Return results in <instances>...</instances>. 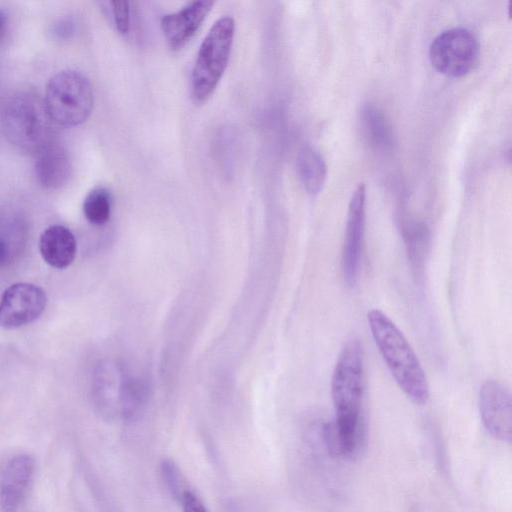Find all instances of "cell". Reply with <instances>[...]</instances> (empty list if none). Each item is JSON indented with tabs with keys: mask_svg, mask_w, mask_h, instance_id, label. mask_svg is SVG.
<instances>
[{
	"mask_svg": "<svg viewBox=\"0 0 512 512\" xmlns=\"http://www.w3.org/2000/svg\"><path fill=\"white\" fill-rule=\"evenodd\" d=\"M365 231V188L359 184L354 191L347 213L345 237L342 249L341 267L344 280L354 286L361 261Z\"/></svg>",
	"mask_w": 512,
	"mask_h": 512,
	"instance_id": "obj_8",
	"label": "cell"
},
{
	"mask_svg": "<svg viewBox=\"0 0 512 512\" xmlns=\"http://www.w3.org/2000/svg\"><path fill=\"white\" fill-rule=\"evenodd\" d=\"M7 257V246L4 241L0 239V266L3 264Z\"/></svg>",
	"mask_w": 512,
	"mask_h": 512,
	"instance_id": "obj_21",
	"label": "cell"
},
{
	"mask_svg": "<svg viewBox=\"0 0 512 512\" xmlns=\"http://www.w3.org/2000/svg\"><path fill=\"white\" fill-rule=\"evenodd\" d=\"M6 24L5 15L0 11V34L3 32Z\"/></svg>",
	"mask_w": 512,
	"mask_h": 512,
	"instance_id": "obj_22",
	"label": "cell"
},
{
	"mask_svg": "<svg viewBox=\"0 0 512 512\" xmlns=\"http://www.w3.org/2000/svg\"><path fill=\"white\" fill-rule=\"evenodd\" d=\"M214 5L213 1H194L176 13L161 18V29L172 49L185 46L195 35Z\"/></svg>",
	"mask_w": 512,
	"mask_h": 512,
	"instance_id": "obj_11",
	"label": "cell"
},
{
	"mask_svg": "<svg viewBox=\"0 0 512 512\" xmlns=\"http://www.w3.org/2000/svg\"><path fill=\"white\" fill-rule=\"evenodd\" d=\"M36 177L48 189L63 187L71 175V164L67 152L58 144L50 143L36 154Z\"/></svg>",
	"mask_w": 512,
	"mask_h": 512,
	"instance_id": "obj_13",
	"label": "cell"
},
{
	"mask_svg": "<svg viewBox=\"0 0 512 512\" xmlns=\"http://www.w3.org/2000/svg\"><path fill=\"white\" fill-rule=\"evenodd\" d=\"M162 471L163 475L165 477L166 482L168 483L170 489L172 490L173 494L177 495V497L180 498V496L183 494V491L179 488L182 487V483L179 480V471L175 467V465L172 462L165 461L162 464Z\"/></svg>",
	"mask_w": 512,
	"mask_h": 512,
	"instance_id": "obj_18",
	"label": "cell"
},
{
	"mask_svg": "<svg viewBox=\"0 0 512 512\" xmlns=\"http://www.w3.org/2000/svg\"><path fill=\"white\" fill-rule=\"evenodd\" d=\"M52 121L43 101L30 93L10 97L0 112V124L8 141L19 150L39 153L52 143Z\"/></svg>",
	"mask_w": 512,
	"mask_h": 512,
	"instance_id": "obj_3",
	"label": "cell"
},
{
	"mask_svg": "<svg viewBox=\"0 0 512 512\" xmlns=\"http://www.w3.org/2000/svg\"><path fill=\"white\" fill-rule=\"evenodd\" d=\"M184 512H208L202 501L190 490H186L180 496Z\"/></svg>",
	"mask_w": 512,
	"mask_h": 512,
	"instance_id": "obj_19",
	"label": "cell"
},
{
	"mask_svg": "<svg viewBox=\"0 0 512 512\" xmlns=\"http://www.w3.org/2000/svg\"><path fill=\"white\" fill-rule=\"evenodd\" d=\"M83 213L94 225L105 224L111 215V195L105 188L99 187L90 191L83 202Z\"/></svg>",
	"mask_w": 512,
	"mask_h": 512,
	"instance_id": "obj_16",
	"label": "cell"
},
{
	"mask_svg": "<svg viewBox=\"0 0 512 512\" xmlns=\"http://www.w3.org/2000/svg\"><path fill=\"white\" fill-rule=\"evenodd\" d=\"M479 44L474 34L462 27L450 28L437 35L430 45L431 64L442 74L461 77L475 66Z\"/></svg>",
	"mask_w": 512,
	"mask_h": 512,
	"instance_id": "obj_6",
	"label": "cell"
},
{
	"mask_svg": "<svg viewBox=\"0 0 512 512\" xmlns=\"http://www.w3.org/2000/svg\"><path fill=\"white\" fill-rule=\"evenodd\" d=\"M361 125L364 136L371 147L388 151L394 143L392 127L377 107L366 105L361 111Z\"/></svg>",
	"mask_w": 512,
	"mask_h": 512,
	"instance_id": "obj_14",
	"label": "cell"
},
{
	"mask_svg": "<svg viewBox=\"0 0 512 512\" xmlns=\"http://www.w3.org/2000/svg\"><path fill=\"white\" fill-rule=\"evenodd\" d=\"M35 463L28 454L13 456L0 475V508L2 512H20L29 493Z\"/></svg>",
	"mask_w": 512,
	"mask_h": 512,
	"instance_id": "obj_10",
	"label": "cell"
},
{
	"mask_svg": "<svg viewBox=\"0 0 512 512\" xmlns=\"http://www.w3.org/2000/svg\"><path fill=\"white\" fill-rule=\"evenodd\" d=\"M47 297L31 283H15L0 298V327L13 329L37 320L45 310Z\"/></svg>",
	"mask_w": 512,
	"mask_h": 512,
	"instance_id": "obj_7",
	"label": "cell"
},
{
	"mask_svg": "<svg viewBox=\"0 0 512 512\" xmlns=\"http://www.w3.org/2000/svg\"><path fill=\"white\" fill-rule=\"evenodd\" d=\"M374 342L401 390L414 403L429 399V385L424 370L410 343L396 324L382 311L367 314Z\"/></svg>",
	"mask_w": 512,
	"mask_h": 512,
	"instance_id": "obj_2",
	"label": "cell"
},
{
	"mask_svg": "<svg viewBox=\"0 0 512 512\" xmlns=\"http://www.w3.org/2000/svg\"><path fill=\"white\" fill-rule=\"evenodd\" d=\"M39 251L47 264L57 269H64L75 259L77 251L75 236L63 225H51L40 235Z\"/></svg>",
	"mask_w": 512,
	"mask_h": 512,
	"instance_id": "obj_12",
	"label": "cell"
},
{
	"mask_svg": "<svg viewBox=\"0 0 512 512\" xmlns=\"http://www.w3.org/2000/svg\"><path fill=\"white\" fill-rule=\"evenodd\" d=\"M361 343L350 340L336 362L331 392L335 420L324 429L332 454L349 456L355 451L360 434V412L364 391V357Z\"/></svg>",
	"mask_w": 512,
	"mask_h": 512,
	"instance_id": "obj_1",
	"label": "cell"
},
{
	"mask_svg": "<svg viewBox=\"0 0 512 512\" xmlns=\"http://www.w3.org/2000/svg\"><path fill=\"white\" fill-rule=\"evenodd\" d=\"M297 171L310 194L319 193L326 181L327 167L321 154L311 146H304L297 157Z\"/></svg>",
	"mask_w": 512,
	"mask_h": 512,
	"instance_id": "obj_15",
	"label": "cell"
},
{
	"mask_svg": "<svg viewBox=\"0 0 512 512\" xmlns=\"http://www.w3.org/2000/svg\"><path fill=\"white\" fill-rule=\"evenodd\" d=\"M479 406L486 430L500 441L512 438V401L509 389L499 381H485L479 392Z\"/></svg>",
	"mask_w": 512,
	"mask_h": 512,
	"instance_id": "obj_9",
	"label": "cell"
},
{
	"mask_svg": "<svg viewBox=\"0 0 512 512\" xmlns=\"http://www.w3.org/2000/svg\"><path fill=\"white\" fill-rule=\"evenodd\" d=\"M73 31V23L68 20H60L52 29V33L59 38H68Z\"/></svg>",
	"mask_w": 512,
	"mask_h": 512,
	"instance_id": "obj_20",
	"label": "cell"
},
{
	"mask_svg": "<svg viewBox=\"0 0 512 512\" xmlns=\"http://www.w3.org/2000/svg\"><path fill=\"white\" fill-rule=\"evenodd\" d=\"M110 4L117 30L122 35L127 34L130 28L129 3L127 1H112Z\"/></svg>",
	"mask_w": 512,
	"mask_h": 512,
	"instance_id": "obj_17",
	"label": "cell"
},
{
	"mask_svg": "<svg viewBox=\"0 0 512 512\" xmlns=\"http://www.w3.org/2000/svg\"><path fill=\"white\" fill-rule=\"evenodd\" d=\"M93 102L92 86L79 71L62 70L46 84L44 107L51 121L59 126L73 127L85 122Z\"/></svg>",
	"mask_w": 512,
	"mask_h": 512,
	"instance_id": "obj_4",
	"label": "cell"
},
{
	"mask_svg": "<svg viewBox=\"0 0 512 512\" xmlns=\"http://www.w3.org/2000/svg\"><path fill=\"white\" fill-rule=\"evenodd\" d=\"M235 22L219 18L203 39L191 74V93L195 102H205L222 78L230 57Z\"/></svg>",
	"mask_w": 512,
	"mask_h": 512,
	"instance_id": "obj_5",
	"label": "cell"
}]
</instances>
